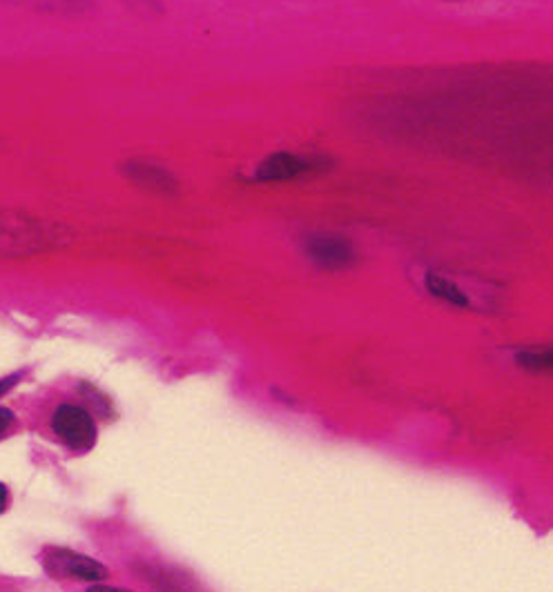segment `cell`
Listing matches in <instances>:
<instances>
[{"instance_id": "obj_9", "label": "cell", "mask_w": 553, "mask_h": 592, "mask_svg": "<svg viewBox=\"0 0 553 592\" xmlns=\"http://www.w3.org/2000/svg\"><path fill=\"white\" fill-rule=\"evenodd\" d=\"M7 504H9V492H7V488H4L3 483H0V514H3L4 510H7Z\"/></svg>"}, {"instance_id": "obj_5", "label": "cell", "mask_w": 553, "mask_h": 592, "mask_svg": "<svg viewBox=\"0 0 553 592\" xmlns=\"http://www.w3.org/2000/svg\"><path fill=\"white\" fill-rule=\"evenodd\" d=\"M426 290H429L433 296L451 303V305L469 307V296H466L456 283L447 281V279L438 277V274H426Z\"/></svg>"}, {"instance_id": "obj_4", "label": "cell", "mask_w": 553, "mask_h": 592, "mask_svg": "<svg viewBox=\"0 0 553 592\" xmlns=\"http://www.w3.org/2000/svg\"><path fill=\"white\" fill-rule=\"evenodd\" d=\"M319 167H322V163L314 161V158L277 152L271 154L268 158H264L262 165L257 167V180H264V183H279V180H290L297 179V176L310 174V171L319 170Z\"/></svg>"}, {"instance_id": "obj_3", "label": "cell", "mask_w": 553, "mask_h": 592, "mask_svg": "<svg viewBox=\"0 0 553 592\" xmlns=\"http://www.w3.org/2000/svg\"><path fill=\"white\" fill-rule=\"evenodd\" d=\"M308 256L323 270H341L348 268L355 261V250L350 241L335 234H317L310 237L306 243Z\"/></svg>"}, {"instance_id": "obj_7", "label": "cell", "mask_w": 553, "mask_h": 592, "mask_svg": "<svg viewBox=\"0 0 553 592\" xmlns=\"http://www.w3.org/2000/svg\"><path fill=\"white\" fill-rule=\"evenodd\" d=\"M12 421H13L12 410L0 408V437H4V432L9 430V426H12Z\"/></svg>"}, {"instance_id": "obj_6", "label": "cell", "mask_w": 553, "mask_h": 592, "mask_svg": "<svg viewBox=\"0 0 553 592\" xmlns=\"http://www.w3.org/2000/svg\"><path fill=\"white\" fill-rule=\"evenodd\" d=\"M515 361L532 372H553V350L520 352Z\"/></svg>"}, {"instance_id": "obj_1", "label": "cell", "mask_w": 553, "mask_h": 592, "mask_svg": "<svg viewBox=\"0 0 553 592\" xmlns=\"http://www.w3.org/2000/svg\"><path fill=\"white\" fill-rule=\"evenodd\" d=\"M54 432L65 441L67 446L74 450H89L96 441V426L94 419L89 417L88 410L79 408V405H61L54 413Z\"/></svg>"}, {"instance_id": "obj_2", "label": "cell", "mask_w": 553, "mask_h": 592, "mask_svg": "<svg viewBox=\"0 0 553 592\" xmlns=\"http://www.w3.org/2000/svg\"><path fill=\"white\" fill-rule=\"evenodd\" d=\"M45 568L56 577H71L80 581H101L107 577V568L83 554L70 550H54L45 557Z\"/></svg>"}, {"instance_id": "obj_8", "label": "cell", "mask_w": 553, "mask_h": 592, "mask_svg": "<svg viewBox=\"0 0 553 592\" xmlns=\"http://www.w3.org/2000/svg\"><path fill=\"white\" fill-rule=\"evenodd\" d=\"M18 381V377L16 374H13V377H7V379H3V381H0V396L4 395V392H9L13 388V383Z\"/></svg>"}, {"instance_id": "obj_10", "label": "cell", "mask_w": 553, "mask_h": 592, "mask_svg": "<svg viewBox=\"0 0 553 592\" xmlns=\"http://www.w3.org/2000/svg\"><path fill=\"white\" fill-rule=\"evenodd\" d=\"M88 592H130V590H121V588H110V586H92Z\"/></svg>"}]
</instances>
